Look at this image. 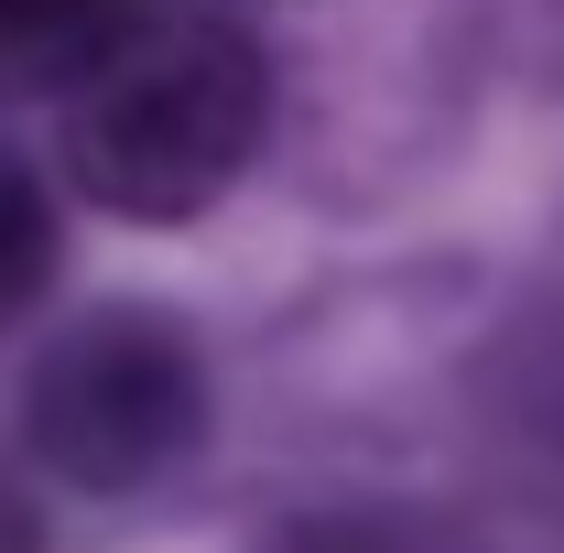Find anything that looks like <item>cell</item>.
Here are the masks:
<instances>
[{
	"label": "cell",
	"mask_w": 564,
	"mask_h": 553,
	"mask_svg": "<svg viewBox=\"0 0 564 553\" xmlns=\"http://www.w3.org/2000/svg\"><path fill=\"white\" fill-rule=\"evenodd\" d=\"M0 553H44V532H33V510L0 488Z\"/></svg>",
	"instance_id": "cell-5"
},
{
	"label": "cell",
	"mask_w": 564,
	"mask_h": 553,
	"mask_svg": "<svg viewBox=\"0 0 564 553\" xmlns=\"http://www.w3.org/2000/svg\"><path fill=\"white\" fill-rule=\"evenodd\" d=\"M261 120H272V66L217 11H174V22L141 11L55 87V141H66L76 196L141 228L207 217L250 174Z\"/></svg>",
	"instance_id": "cell-1"
},
{
	"label": "cell",
	"mask_w": 564,
	"mask_h": 553,
	"mask_svg": "<svg viewBox=\"0 0 564 553\" xmlns=\"http://www.w3.org/2000/svg\"><path fill=\"white\" fill-rule=\"evenodd\" d=\"M131 22L141 0H0V87H66Z\"/></svg>",
	"instance_id": "cell-3"
},
{
	"label": "cell",
	"mask_w": 564,
	"mask_h": 553,
	"mask_svg": "<svg viewBox=\"0 0 564 553\" xmlns=\"http://www.w3.org/2000/svg\"><path fill=\"white\" fill-rule=\"evenodd\" d=\"M44 272H55V217H44V196H33L22 163H0V315H11Z\"/></svg>",
	"instance_id": "cell-4"
},
{
	"label": "cell",
	"mask_w": 564,
	"mask_h": 553,
	"mask_svg": "<svg viewBox=\"0 0 564 553\" xmlns=\"http://www.w3.org/2000/svg\"><path fill=\"white\" fill-rule=\"evenodd\" d=\"M207 434L196 337L163 315H87L33 369V456L66 488H141Z\"/></svg>",
	"instance_id": "cell-2"
}]
</instances>
